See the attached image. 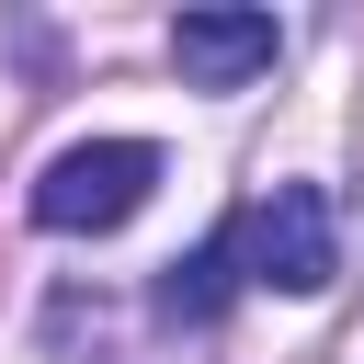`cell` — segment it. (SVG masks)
<instances>
[{
    "mask_svg": "<svg viewBox=\"0 0 364 364\" xmlns=\"http://www.w3.org/2000/svg\"><path fill=\"white\" fill-rule=\"evenodd\" d=\"M273 11H182L171 23V68L193 80V91H239V80H262L273 68Z\"/></svg>",
    "mask_w": 364,
    "mask_h": 364,
    "instance_id": "3",
    "label": "cell"
},
{
    "mask_svg": "<svg viewBox=\"0 0 364 364\" xmlns=\"http://www.w3.org/2000/svg\"><path fill=\"white\" fill-rule=\"evenodd\" d=\"M228 296H239V239H228V228H216V239H193V250L159 273V318H171V330L228 318Z\"/></svg>",
    "mask_w": 364,
    "mask_h": 364,
    "instance_id": "4",
    "label": "cell"
},
{
    "mask_svg": "<svg viewBox=\"0 0 364 364\" xmlns=\"http://www.w3.org/2000/svg\"><path fill=\"white\" fill-rule=\"evenodd\" d=\"M239 262H250V284H273V296H318V284L341 273V250H330V193H318V182H273V193L250 205V228H239Z\"/></svg>",
    "mask_w": 364,
    "mask_h": 364,
    "instance_id": "2",
    "label": "cell"
},
{
    "mask_svg": "<svg viewBox=\"0 0 364 364\" xmlns=\"http://www.w3.org/2000/svg\"><path fill=\"white\" fill-rule=\"evenodd\" d=\"M148 182H159V148H148V136L57 148V159L34 171V228H57V239H102V228H125V216L148 205Z\"/></svg>",
    "mask_w": 364,
    "mask_h": 364,
    "instance_id": "1",
    "label": "cell"
}]
</instances>
